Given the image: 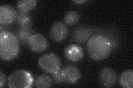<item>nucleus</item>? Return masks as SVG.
<instances>
[{"mask_svg":"<svg viewBox=\"0 0 133 88\" xmlns=\"http://www.w3.org/2000/svg\"><path fill=\"white\" fill-rule=\"evenodd\" d=\"M86 47L87 52L91 58L100 61L109 56L112 50V44L106 36L95 35L88 40Z\"/></svg>","mask_w":133,"mask_h":88,"instance_id":"nucleus-1","label":"nucleus"},{"mask_svg":"<svg viewBox=\"0 0 133 88\" xmlns=\"http://www.w3.org/2000/svg\"><path fill=\"white\" fill-rule=\"evenodd\" d=\"M19 52V41L13 33L2 31L0 33V57L3 60H11Z\"/></svg>","mask_w":133,"mask_h":88,"instance_id":"nucleus-2","label":"nucleus"},{"mask_svg":"<svg viewBox=\"0 0 133 88\" xmlns=\"http://www.w3.org/2000/svg\"><path fill=\"white\" fill-rule=\"evenodd\" d=\"M33 83L32 75L24 70L15 71L8 78V86L10 88H30Z\"/></svg>","mask_w":133,"mask_h":88,"instance_id":"nucleus-3","label":"nucleus"},{"mask_svg":"<svg viewBox=\"0 0 133 88\" xmlns=\"http://www.w3.org/2000/svg\"><path fill=\"white\" fill-rule=\"evenodd\" d=\"M40 68L45 72L49 73H55L60 70L61 67V62L55 54H45L41 56L38 61Z\"/></svg>","mask_w":133,"mask_h":88,"instance_id":"nucleus-4","label":"nucleus"},{"mask_svg":"<svg viewBox=\"0 0 133 88\" xmlns=\"http://www.w3.org/2000/svg\"><path fill=\"white\" fill-rule=\"evenodd\" d=\"M27 43L30 49L36 52L44 51L48 46L45 37L40 34H33L30 37Z\"/></svg>","mask_w":133,"mask_h":88,"instance_id":"nucleus-5","label":"nucleus"},{"mask_svg":"<svg viewBox=\"0 0 133 88\" xmlns=\"http://www.w3.org/2000/svg\"><path fill=\"white\" fill-rule=\"evenodd\" d=\"M61 72L63 81L67 83H76L81 78L79 69L73 65L65 66Z\"/></svg>","mask_w":133,"mask_h":88,"instance_id":"nucleus-6","label":"nucleus"},{"mask_svg":"<svg viewBox=\"0 0 133 88\" xmlns=\"http://www.w3.org/2000/svg\"><path fill=\"white\" fill-rule=\"evenodd\" d=\"M68 34V28L61 22H57L54 23L50 30V36L51 38L57 42L63 41Z\"/></svg>","mask_w":133,"mask_h":88,"instance_id":"nucleus-7","label":"nucleus"},{"mask_svg":"<svg viewBox=\"0 0 133 88\" xmlns=\"http://www.w3.org/2000/svg\"><path fill=\"white\" fill-rule=\"evenodd\" d=\"M18 13L14 7L4 5L0 7V23L3 25L9 24L16 20Z\"/></svg>","mask_w":133,"mask_h":88,"instance_id":"nucleus-8","label":"nucleus"},{"mask_svg":"<svg viewBox=\"0 0 133 88\" xmlns=\"http://www.w3.org/2000/svg\"><path fill=\"white\" fill-rule=\"evenodd\" d=\"M116 74L114 69L106 67L102 70L99 75V80L102 84L106 87L113 86L116 81Z\"/></svg>","mask_w":133,"mask_h":88,"instance_id":"nucleus-9","label":"nucleus"},{"mask_svg":"<svg viewBox=\"0 0 133 88\" xmlns=\"http://www.w3.org/2000/svg\"><path fill=\"white\" fill-rule=\"evenodd\" d=\"M65 57L73 62H77L81 60L84 51L81 46L77 44H70L66 46L64 50Z\"/></svg>","mask_w":133,"mask_h":88,"instance_id":"nucleus-10","label":"nucleus"},{"mask_svg":"<svg viewBox=\"0 0 133 88\" xmlns=\"http://www.w3.org/2000/svg\"><path fill=\"white\" fill-rule=\"evenodd\" d=\"M93 34L92 29L85 27H79L75 29L73 33V39L79 43H83L88 40Z\"/></svg>","mask_w":133,"mask_h":88,"instance_id":"nucleus-11","label":"nucleus"},{"mask_svg":"<svg viewBox=\"0 0 133 88\" xmlns=\"http://www.w3.org/2000/svg\"><path fill=\"white\" fill-rule=\"evenodd\" d=\"M36 0H21L17 2V7L20 12L27 13L32 11L37 5Z\"/></svg>","mask_w":133,"mask_h":88,"instance_id":"nucleus-12","label":"nucleus"},{"mask_svg":"<svg viewBox=\"0 0 133 88\" xmlns=\"http://www.w3.org/2000/svg\"><path fill=\"white\" fill-rule=\"evenodd\" d=\"M120 84L123 87L132 88L133 86V72L132 70L124 72L120 78Z\"/></svg>","mask_w":133,"mask_h":88,"instance_id":"nucleus-13","label":"nucleus"},{"mask_svg":"<svg viewBox=\"0 0 133 88\" xmlns=\"http://www.w3.org/2000/svg\"><path fill=\"white\" fill-rule=\"evenodd\" d=\"M33 34L32 29L30 28H22L21 27L16 31V35L23 43L28 42L30 37Z\"/></svg>","mask_w":133,"mask_h":88,"instance_id":"nucleus-14","label":"nucleus"},{"mask_svg":"<svg viewBox=\"0 0 133 88\" xmlns=\"http://www.w3.org/2000/svg\"><path fill=\"white\" fill-rule=\"evenodd\" d=\"M16 20L19 26L22 28H30L32 24L31 17L27 13L21 12L18 13Z\"/></svg>","mask_w":133,"mask_h":88,"instance_id":"nucleus-15","label":"nucleus"},{"mask_svg":"<svg viewBox=\"0 0 133 88\" xmlns=\"http://www.w3.org/2000/svg\"><path fill=\"white\" fill-rule=\"evenodd\" d=\"M52 85V79L44 75H39L36 79L35 82V86L36 87H50Z\"/></svg>","mask_w":133,"mask_h":88,"instance_id":"nucleus-16","label":"nucleus"},{"mask_svg":"<svg viewBox=\"0 0 133 88\" xmlns=\"http://www.w3.org/2000/svg\"><path fill=\"white\" fill-rule=\"evenodd\" d=\"M79 19V15L77 12L74 11H70L68 12L64 17L65 22L68 25H73L76 24L78 22Z\"/></svg>","mask_w":133,"mask_h":88,"instance_id":"nucleus-17","label":"nucleus"},{"mask_svg":"<svg viewBox=\"0 0 133 88\" xmlns=\"http://www.w3.org/2000/svg\"><path fill=\"white\" fill-rule=\"evenodd\" d=\"M53 78L54 81H55V82L57 83H61L63 81V78H62V75H61V72H60L59 71L57 73H53Z\"/></svg>","mask_w":133,"mask_h":88,"instance_id":"nucleus-18","label":"nucleus"},{"mask_svg":"<svg viewBox=\"0 0 133 88\" xmlns=\"http://www.w3.org/2000/svg\"><path fill=\"white\" fill-rule=\"evenodd\" d=\"M6 83L5 75L2 72L0 73V87H3Z\"/></svg>","mask_w":133,"mask_h":88,"instance_id":"nucleus-19","label":"nucleus"},{"mask_svg":"<svg viewBox=\"0 0 133 88\" xmlns=\"http://www.w3.org/2000/svg\"><path fill=\"white\" fill-rule=\"evenodd\" d=\"M74 2L75 3H84L85 2H87V1L86 0H83V1H74Z\"/></svg>","mask_w":133,"mask_h":88,"instance_id":"nucleus-20","label":"nucleus"}]
</instances>
